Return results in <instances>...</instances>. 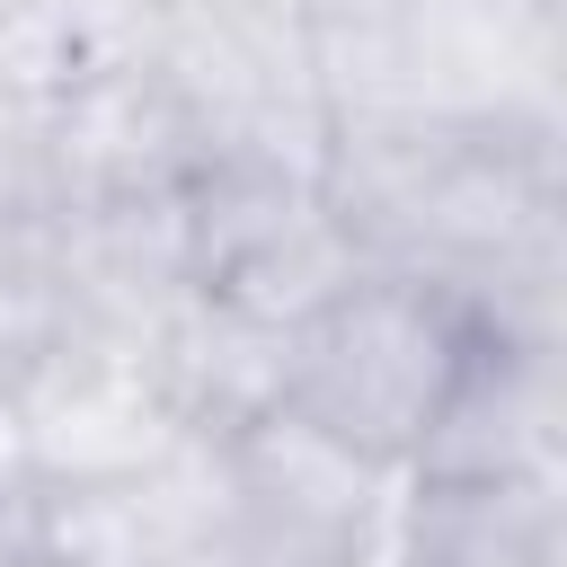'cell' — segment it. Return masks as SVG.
Masks as SVG:
<instances>
[{
    "instance_id": "3957f363",
    "label": "cell",
    "mask_w": 567,
    "mask_h": 567,
    "mask_svg": "<svg viewBox=\"0 0 567 567\" xmlns=\"http://www.w3.org/2000/svg\"><path fill=\"white\" fill-rule=\"evenodd\" d=\"M558 452H567L558 346L470 337L399 478H558Z\"/></svg>"
},
{
    "instance_id": "7a4b0ae2",
    "label": "cell",
    "mask_w": 567,
    "mask_h": 567,
    "mask_svg": "<svg viewBox=\"0 0 567 567\" xmlns=\"http://www.w3.org/2000/svg\"><path fill=\"white\" fill-rule=\"evenodd\" d=\"M177 257L186 292L292 328L328 292L363 275V248L319 195V168L275 159V151H213L177 177Z\"/></svg>"
},
{
    "instance_id": "6da1fadb",
    "label": "cell",
    "mask_w": 567,
    "mask_h": 567,
    "mask_svg": "<svg viewBox=\"0 0 567 567\" xmlns=\"http://www.w3.org/2000/svg\"><path fill=\"white\" fill-rule=\"evenodd\" d=\"M470 337L478 328H470V310L452 292L416 284V275L363 266L346 292H328L310 319L284 328V390H275V408L399 478L416 461V434H425L443 381L461 372Z\"/></svg>"
},
{
    "instance_id": "277c9868",
    "label": "cell",
    "mask_w": 567,
    "mask_h": 567,
    "mask_svg": "<svg viewBox=\"0 0 567 567\" xmlns=\"http://www.w3.org/2000/svg\"><path fill=\"white\" fill-rule=\"evenodd\" d=\"M390 567H567L558 478H408Z\"/></svg>"
}]
</instances>
